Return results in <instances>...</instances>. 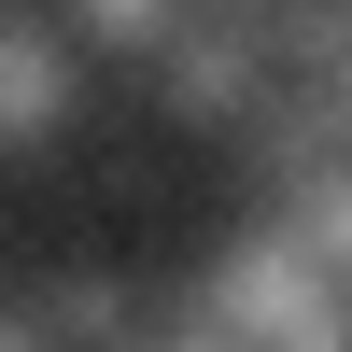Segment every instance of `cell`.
Wrapping results in <instances>:
<instances>
[{
  "instance_id": "1",
  "label": "cell",
  "mask_w": 352,
  "mask_h": 352,
  "mask_svg": "<svg viewBox=\"0 0 352 352\" xmlns=\"http://www.w3.org/2000/svg\"><path fill=\"white\" fill-rule=\"evenodd\" d=\"M141 71H155V113H169V127H197V141H254V113L282 99V43H268V14H226V0H197Z\"/></svg>"
},
{
  "instance_id": "2",
  "label": "cell",
  "mask_w": 352,
  "mask_h": 352,
  "mask_svg": "<svg viewBox=\"0 0 352 352\" xmlns=\"http://www.w3.org/2000/svg\"><path fill=\"white\" fill-rule=\"evenodd\" d=\"M85 71H99V56L56 28V0H43V14L0 0V155H28V141L71 127V113H85Z\"/></svg>"
},
{
  "instance_id": "3",
  "label": "cell",
  "mask_w": 352,
  "mask_h": 352,
  "mask_svg": "<svg viewBox=\"0 0 352 352\" xmlns=\"http://www.w3.org/2000/svg\"><path fill=\"white\" fill-rule=\"evenodd\" d=\"M184 14H197V0H56V28H71L85 56H127V71H141V56H155Z\"/></svg>"
},
{
  "instance_id": "4",
  "label": "cell",
  "mask_w": 352,
  "mask_h": 352,
  "mask_svg": "<svg viewBox=\"0 0 352 352\" xmlns=\"http://www.w3.org/2000/svg\"><path fill=\"white\" fill-rule=\"evenodd\" d=\"M282 71H352V0H268Z\"/></svg>"
},
{
  "instance_id": "5",
  "label": "cell",
  "mask_w": 352,
  "mask_h": 352,
  "mask_svg": "<svg viewBox=\"0 0 352 352\" xmlns=\"http://www.w3.org/2000/svg\"><path fill=\"white\" fill-rule=\"evenodd\" d=\"M0 352H56V324H43V296H0Z\"/></svg>"
},
{
  "instance_id": "6",
  "label": "cell",
  "mask_w": 352,
  "mask_h": 352,
  "mask_svg": "<svg viewBox=\"0 0 352 352\" xmlns=\"http://www.w3.org/2000/svg\"><path fill=\"white\" fill-rule=\"evenodd\" d=\"M226 14H268V0H226Z\"/></svg>"
}]
</instances>
